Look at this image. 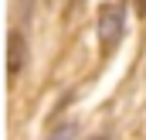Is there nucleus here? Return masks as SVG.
I'll return each mask as SVG.
<instances>
[{"label":"nucleus","instance_id":"7ed1b4c3","mask_svg":"<svg viewBox=\"0 0 146 140\" xmlns=\"http://www.w3.org/2000/svg\"><path fill=\"white\" fill-rule=\"evenodd\" d=\"M48 140H75V127H72V123H65V127H58Z\"/></svg>","mask_w":146,"mask_h":140},{"label":"nucleus","instance_id":"20e7f679","mask_svg":"<svg viewBox=\"0 0 146 140\" xmlns=\"http://www.w3.org/2000/svg\"><path fill=\"white\" fill-rule=\"evenodd\" d=\"M136 10H139V14H146V0H136Z\"/></svg>","mask_w":146,"mask_h":140},{"label":"nucleus","instance_id":"f03ea898","mask_svg":"<svg viewBox=\"0 0 146 140\" xmlns=\"http://www.w3.org/2000/svg\"><path fill=\"white\" fill-rule=\"evenodd\" d=\"M7 72H10V79H17L21 69H24V55H27V44H24V34L21 31H10L7 34Z\"/></svg>","mask_w":146,"mask_h":140},{"label":"nucleus","instance_id":"f257e3e1","mask_svg":"<svg viewBox=\"0 0 146 140\" xmlns=\"http://www.w3.org/2000/svg\"><path fill=\"white\" fill-rule=\"evenodd\" d=\"M126 34V7L115 0V3H106L102 10H99V44H102V51L109 55L112 48L122 41Z\"/></svg>","mask_w":146,"mask_h":140},{"label":"nucleus","instance_id":"39448f33","mask_svg":"<svg viewBox=\"0 0 146 140\" xmlns=\"http://www.w3.org/2000/svg\"><path fill=\"white\" fill-rule=\"evenodd\" d=\"M95 140H109V137H106V133H102V137H95Z\"/></svg>","mask_w":146,"mask_h":140}]
</instances>
